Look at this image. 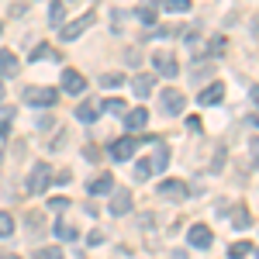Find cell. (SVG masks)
Masks as SVG:
<instances>
[{
  "mask_svg": "<svg viewBox=\"0 0 259 259\" xmlns=\"http://www.w3.org/2000/svg\"><path fill=\"white\" fill-rule=\"evenodd\" d=\"M21 100L24 104H35V107H52L59 100V90H52V87H24Z\"/></svg>",
  "mask_w": 259,
  "mask_h": 259,
  "instance_id": "6da1fadb",
  "label": "cell"
},
{
  "mask_svg": "<svg viewBox=\"0 0 259 259\" xmlns=\"http://www.w3.org/2000/svg\"><path fill=\"white\" fill-rule=\"evenodd\" d=\"M49 177H52V166H49V162H35V166H31V177L24 183L28 194H41V190L49 187Z\"/></svg>",
  "mask_w": 259,
  "mask_h": 259,
  "instance_id": "7a4b0ae2",
  "label": "cell"
},
{
  "mask_svg": "<svg viewBox=\"0 0 259 259\" xmlns=\"http://www.w3.org/2000/svg\"><path fill=\"white\" fill-rule=\"evenodd\" d=\"M90 24H94V11H87L83 18L69 21V24H62V28H59V38H62V41H76V38L83 35V31L90 28Z\"/></svg>",
  "mask_w": 259,
  "mask_h": 259,
  "instance_id": "3957f363",
  "label": "cell"
},
{
  "mask_svg": "<svg viewBox=\"0 0 259 259\" xmlns=\"http://www.w3.org/2000/svg\"><path fill=\"white\" fill-rule=\"evenodd\" d=\"M183 104H187V97H183L180 90H173V87L162 90V111H166V114H173V118L183 114Z\"/></svg>",
  "mask_w": 259,
  "mask_h": 259,
  "instance_id": "277c9868",
  "label": "cell"
},
{
  "mask_svg": "<svg viewBox=\"0 0 259 259\" xmlns=\"http://www.w3.org/2000/svg\"><path fill=\"white\" fill-rule=\"evenodd\" d=\"M132 211V190L128 187H114L111 190V214H128Z\"/></svg>",
  "mask_w": 259,
  "mask_h": 259,
  "instance_id": "5b68a950",
  "label": "cell"
},
{
  "mask_svg": "<svg viewBox=\"0 0 259 259\" xmlns=\"http://www.w3.org/2000/svg\"><path fill=\"white\" fill-rule=\"evenodd\" d=\"M62 90H66V94H73V97H80L83 90H87L83 73H76V69H66V73H62Z\"/></svg>",
  "mask_w": 259,
  "mask_h": 259,
  "instance_id": "8992f818",
  "label": "cell"
},
{
  "mask_svg": "<svg viewBox=\"0 0 259 259\" xmlns=\"http://www.w3.org/2000/svg\"><path fill=\"white\" fill-rule=\"evenodd\" d=\"M187 239H190V245H197V249H207V245L214 242V235H211V228H207V225H190Z\"/></svg>",
  "mask_w": 259,
  "mask_h": 259,
  "instance_id": "52a82bcc",
  "label": "cell"
},
{
  "mask_svg": "<svg viewBox=\"0 0 259 259\" xmlns=\"http://www.w3.org/2000/svg\"><path fill=\"white\" fill-rule=\"evenodd\" d=\"M159 194L166 200H183V197H187V187H183V180H162Z\"/></svg>",
  "mask_w": 259,
  "mask_h": 259,
  "instance_id": "ba28073f",
  "label": "cell"
},
{
  "mask_svg": "<svg viewBox=\"0 0 259 259\" xmlns=\"http://www.w3.org/2000/svg\"><path fill=\"white\" fill-rule=\"evenodd\" d=\"M21 59L11 52V49H0V76H18Z\"/></svg>",
  "mask_w": 259,
  "mask_h": 259,
  "instance_id": "9c48e42d",
  "label": "cell"
},
{
  "mask_svg": "<svg viewBox=\"0 0 259 259\" xmlns=\"http://www.w3.org/2000/svg\"><path fill=\"white\" fill-rule=\"evenodd\" d=\"M132 156H135V139H118L111 145V159L124 162V159H132Z\"/></svg>",
  "mask_w": 259,
  "mask_h": 259,
  "instance_id": "30bf717a",
  "label": "cell"
},
{
  "mask_svg": "<svg viewBox=\"0 0 259 259\" xmlns=\"http://www.w3.org/2000/svg\"><path fill=\"white\" fill-rule=\"evenodd\" d=\"M132 90H135V97H149V94L156 90V76H149V73H139V76L132 80Z\"/></svg>",
  "mask_w": 259,
  "mask_h": 259,
  "instance_id": "8fae6325",
  "label": "cell"
},
{
  "mask_svg": "<svg viewBox=\"0 0 259 259\" xmlns=\"http://www.w3.org/2000/svg\"><path fill=\"white\" fill-rule=\"evenodd\" d=\"M221 97H225V87L221 83H211V87H204L197 94V104H207L211 107V104H221Z\"/></svg>",
  "mask_w": 259,
  "mask_h": 259,
  "instance_id": "7c38bea8",
  "label": "cell"
},
{
  "mask_svg": "<svg viewBox=\"0 0 259 259\" xmlns=\"http://www.w3.org/2000/svg\"><path fill=\"white\" fill-rule=\"evenodd\" d=\"M156 69H159L162 76H177V59H173V56H169V52H166V49H162V52H156Z\"/></svg>",
  "mask_w": 259,
  "mask_h": 259,
  "instance_id": "4fadbf2b",
  "label": "cell"
},
{
  "mask_svg": "<svg viewBox=\"0 0 259 259\" xmlns=\"http://www.w3.org/2000/svg\"><path fill=\"white\" fill-rule=\"evenodd\" d=\"M97 114H100V100H83L80 107H76V118L87 121V124H90V121H97Z\"/></svg>",
  "mask_w": 259,
  "mask_h": 259,
  "instance_id": "5bb4252c",
  "label": "cell"
},
{
  "mask_svg": "<svg viewBox=\"0 0 259 259\" xmlns=\"http://www.w3.org/2000/svg\"><path fill=\"white\" fill-rule=\"evenodd\" d=\"M145 121H149V111H145V107H135V111H128V114H124V124H128L132 132L145 128Z\"/></svg>",
  "mask_w": 259,
  "mask_h": 259,
  "instance_id": "9a60e30c",
  "label": "cell"
},
{
  "mask_svg": "<svg viewBox=\"0 0 259 259\" xmlns=\"http://www.w3.org/2000/svg\"><path fill=\"white\" fill-rule=\"evenodd\" d=\"M111 190H114V177H111V173H104V177H94V183H90V194H111Z\"/></svg>",
  "mask_w": 259,
  "mask_h": 259,
  "instance_id": "2e32d148",
  "label": "cell"
},
{
  "mask_svg": "<svg viewBox=\"0 0 259 259\" xmlns=\"http://www.w3.org/2000/svg\"><path fill=\"white\" fill-rule=\"evenodd\" d=\"M166 166H169V149H166V145H159V149H156V156H152V162H149V169L162 173Z\"/></svg>",
  "mask_w": 259,
  "mask_h": 259,
  "instance_id": "e0dca14e",
  "label": "cell"
},
{
  "mask_svg": "<svg viewBox=\"0 0 259 259\" xmlns=\"http://www.w3.org/2000/svg\"><path fill=\"white\" fill-rule=\"evenodd\" d=\"M62 18H66V4H62V0H52V7H49V24L62 28Z\"/></svg>",
  "mask_w": 259,
  "mask_h": 259,
  "instance_id": "ac0fdd59",
  "label": "cell"
},
{
  "mask_svg": "<svg viewBox=\"0 0 259 259\" xmlns=\"http://www.w3.org/2000/svg\"><path fill=\"white\" fill-rule=\"evenodd\" d=\"M135 18H139L142 24H156V7H152V4H142L139 11H135Z\"/></svg>",
  "mask_w": 259,
  "mask_h": 259,
  "instance_id": "d6986e66",
  "label": "cell"
},
{
  "mask_svg": "<svg viewBox=\"0 0 259 259\" xmlns=\"http://www.w3.org/2000/svg\"><path fill=\"white\" fill-rule=\"evenodd\" d=\"M162 11H169V14H183V11H190V0H162Z\"/></svg>",
  "mask_w": 259,
  "mask_h": 259,
  "instance_id": "ffe728a7",
  "label": "cell"
},
{
  "mask_svg": "<svg viewBox=\"0 0 259 259\" xmlns=\"http://www.w3.org/2000/svg\"><path fill=\"white\" fill-rule=\"evenodd\" d=\"M49 56H52V59H59V52H56L52 45H38V49L31 52V62H38V59H49Z\"/></svg>",
  "mask_w": 259,
  "mask_h": 259,
  "instance_id": "44dd1931",
  "label": "cell"
},
{
  "mask_svg": "<svg viewBox=\"0 0 259 259\" xmlns=\"http://www.w3.org/2000/svg\"><path fill=\"white\" fill-rule=\"evenodd\" d=\"M56 235H59L62 242H73V239H76V228L66 225V221H59V225H56Z\"/></svg>",
  "mask_w": 259,
  "mask_h": 259,
  "instance_id": "7402d4cb",
  "label": "cell"
},
{
  "mask_svg": "<svg viewBox=\"0 0 259 259\" xmlns=\"http://www.w3.org/2000/svg\"><path fill=\"white\" fill-rule=\"evenodd\" d=\"M104 107H107L111 114H121V111H124V100H121V97H107L104 104H100V111H104Z\"/></svg>",
  "mask_w": 259,
  "mask_h": 259,
  "instance_id": "603a6c76",
  "label": "cell"
},
{
  "mask_svg": "<svg viewBox=\"0 0 259 259\" xmlns=\"http://www.w3.org/2000/svg\"><path fill=\"white\" fill-rule=\"evenodd\" d=\"M252 225V214H249V207H239L235 211V228H249Z\"/></svg>",
  "mask_w": 259,
  "mask_h": 259,
  "instance_id": "cb8c5ba5",
  "label": "cell"
},
{
  "mask_svg": "<svg viewBox=\"0 0 259 259\" xmlns=\"http://www.w3.org/2000/svg\"><path fill=\"white\" fill-rule=\"evenodd\" d=\"M7 235H14V218L11 214H0V239H7Z\"/></svg>",
  "mask_w": 259,
  "mask_h": 259,
  "instance_id": "d4e9b609",
  "label": "cell"
},
{
  "mask_svg": "<svg viewBox=\"0 0 259 259\" xmlns=\"http://www.w3.org/2000/svg\"><path fill=\"white\" fill-rule=\"evenodd\" d=\"M35 259H62V249L59 245H49V249H38Z\"/></svg>",
  "mask_w": 259,
  "mask_h": 259,
  "instance_id": "484cf974",
  "label": "cell"
},
{
  "mask_svg": "<svg viewBox=\"0 0 259 259\" xmlns=\"http://www.w3.org/2000/svg\"><path fill=\"white\" fill-rule=\"evenodd\" d=\"M249 252H252V242H235V245H232V256L235 259H245Z\"/></svg>",
  "mask_w": 259,
  "mask_h": 259,
  "instance_id": "4316f807",
  "label": "cell"
},
{
  "mask_svg": "<svg viewBox=\"0 0 259 259\" xmlns=\"http://www.w3.org/2000/svg\"><path fill=\"white\" fill-rule=\"evenodd\" d=\"M100 83H104V87H121V83H124V76H121V73H104V76H100Z\"/></svg>",
  "mask_w": 259,
  "mask_h": 259,
  "instance_id": "83f0119b",
  "label": "cell"
},
{
  "mask_svg": "<svg viewBox=\"0 0 259 259\" xmlns=\"http://www.w3.org/2000/svg\"><path fill=\"white\" fill-rule=\"evenodd\" d=\"M41 225H45V218H41L38 211H28V228H35V232H38Z\"/></svg>",
  "mask_w": 259,
  "mask_h": 259,
  "instance_id": "f1b7e54d",
  "label": "cell"
},
{
  "mask_svg": "<svg viewBox=\"0 0 259 259\" xmlns=\"http://www.w3.org/2000/svg\"><path fill=\"white\" fill-rule=\"evenodd\" d=\"M149 173H152V169H149V162H145V159L135 162V180H149Z\"/></svg>",
  "mask_w": 259,
  "mask_h": 259,
  "instance_id": "f546056e",
  "label": "cell"
},
{
  "mask_svg": "<svg viewBox=\"0 0 259 259\" xmlns=\"http://www.w3.org/2000/svg\"><path fill=\"white\" fill-rule=\"evenodd\" d=\"M49 207H52V211H66L69 200H66V197H52V200H49Z\"/></svg>",
  "mask_w": 259,
  "mask_h": 259,
  "instance_id": "4dcf8cb0",
  "label": "cell"
},
{
  "mask_svg": "<svg viewBox=\"0 0 259 259\" xmlns=\"http://www.w3.org/2000/svg\"><path fill=\"white\" fill-rule=\"evenodd\" d=\"M100 242H104V232H100V228H94V232L87 235V245H100Z\"/></svg>",
  "mask_w": 259,
  "mask_h": 259,
  "instance_id": "1f68e13d",
  "label": "cell"
},
{
  "mask_svg": "<svg viewBox=\"0 0 259 259\" xmlns=\"http://www.w3.org/2000/svg\"><path fill=\"white\" fill-rule=\"evenodd\" d=\"M225 52V38H211V56H221Z\"/></svg>",
  "mask_w": 259,
  "mask_h": 259,
  "instance_id": "d6a6232c",
  "label": "cell"
},
{
  "mask_svg": "<svg viewBox=\"0 0 259 259\" xmlns=\"http://www.w3.org/2000/svg\"><path fill=\"white\" fill-rule=\"evenodd\" d=\"M187 132H194V135H197V132H200V118H187Z\"/></svg>",
  "mask_w": 259,
  "mask_h": 259,
  "instance_id": "836d02e7",
  "label": "cell"
},
{
  "mask_svg": "<svg viewBox=\"0 0 259 259\" xmlns=\"http://www.w3.org/2000/svg\"><path fill=\"white\" fill-rule=\"evenodd\" d=\"M7 135H11V124H7V121H0V142L7 139Z\"/></svg>",
  "mask_w": 259,
  "mask_h": 259,
  "instance_id": "e575fe53",
  "label": "cell"
},
{
  "mask_svg": "<svg viewBox=\"0 0 259 259\" xmlns=\"http://www.w3.org/2000/svg\"><path fill=\"white\" fill-rule=\"evenodd\" d=\"M0 100H4V80H0Z\"/></svg>",
  "mask_w": 259,
  "mask_h": 259,
  "instance_id": "d590c367",
  "label": "cell"
},
{
  "mask_svg": "<svg viewBox=\"0 0 259 259\" xmlns=\"http://www.w3.org/2000/svg\"><path fill=\"white\" fill-rule=\"evenodd\" d=\"M11 259H21V256H11Z\"/></svg>",
  "mask_w": 259,
  "mask_h": 259,
  "instance_id": "8d00e7d4",
  "label": "cell"
},
{
  "mask_svg": "<svg viewBox=\"0 0 259 259\" xmlns=\"http://www.w3.org/2000/svg\"><path fill=\"white\" fill-rule=\"evenodd\" d=\"M0 156H4V149H0Z\"/></svg>",
  "mask_w": 259,
  "mask_h": 259,
  "instance_id": "74e56055",
  "label": "cell"
},
{
  "mask_svg": "<svg viewBox=\"0 0 259 259\" xmlns=\"http://www.w3.org/2000/svg\"><path fill=\"white\" fill-rule=\"evenodd\" d=\"M0 28H4V24H0Z\"/></svg>",
  "mask_w": 259,
  "mask_h": 259,
  "instance_id": "f35d334b",
  "label": "cell"
}]
</instances>
